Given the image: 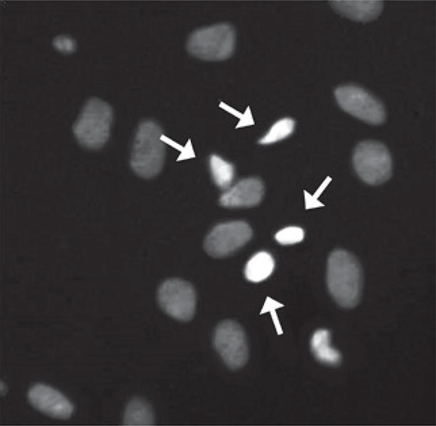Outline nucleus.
I'll return each instance as SVG.
<instances>
[{"label":"nucleus","instance_id":"16","mask_svg":"<svg viewBox=\"0 0 436 426\" xmlns=\"http://www.w3.org/2000/svg\"><path fill=\"white\" fill-rule=\"evenodd\" d=\"M213 179L220 188L226 190L232 184L234 175L232 164L218 155H212L209 161Z\"/></svg>","mask_w":436,"mask_h":426},{"label":"nucleus","instance_id":"10","mask_svg":"<svg viewBox=\"0 0 436 426\" xmlns=\"http://www.w3.org/2000/svg\"><path fill=\"white\" fill-rule=\"evenodd\" d=\"M28 397L31 405L39 411L58 419H67L72 414L73 406L62 393L42 384L33 386Z\"/></svg>","mask_w":436,"mask_h":426},{"label":"nucleus","instance_id":"7","mask_svg":"<svg viewBox=\"0 0 436 426\" xmlns=\"http://www.w3.org/2000/svg\"><path fill=\"white\" fill-rule=\"evenodd\" d=\"M157 299L161 308L176 320L187 321L194 314L196 294L186 281L176 278L165 280L158 289Z\"/></svg>","mask_w":436,"mask_h":426},{"label":"nucleus","instance_id":"8","mask_svg":"<svg viewBox=\"0 0 436 426\" xmlns=\"http://www.w3.org/2000/svg\"><path fill=\"white\" fill-rule=\"evenodd\" d=\"M213 344L219 356L229 368L243 367L249 357L248 343L241 327L232 320H225L217 327Z\"/></svg>","mask_w":436,"mask_h":426},{"label":"nucleus","instance_id":"17","mask_svg":"<svg viewBox=\"0 0 436 426\" xmlns=\"http://www.w3.org/2000/svg\"><path fill=\"white\" fill-rule=\"evenodd\" d=\"M295 122L289 118H284L276 122L260 139L263 145L273 144L290 136L295 129Z\"/></svg>","mask_w":436,"mask_h":426},{"label":"nucleus","instance_id":"18","mask_svg":"<svg viewBox=\"0 0 436 426\" xmlns=\"http://www.w3.org/2000/svg\"><path fill=\"white\" fill-rule=\"evenodd\" d=\"M304 237L303 229L296 226L287 227L280 230L275 235L276 241L282 245H290L301 242Z\"/></svg>","mask_w":436,"mask_h":426},{"label":"nucleus","instance_id":"3","mask_svg":"<svg viewBox=\"0 0 436 426\" xmlns=\"http://www.w3.org/2000/svg\"><path fill=\"white\" fill-rule=\"evenodd\" d=\"M113 120V111L105 101L92 98L84 105L73 126V132L83 147L91 149L102 147L108 141Z\"/></svg>","mask_w":436,"mask_h":426},{"label":"nucleus","instance_id":"15","mask_svg":"<svg viewBox=\"0 0 436 426\" xmlns=\"http://www.w3.org/2000/svg\"><path fill=\"white\" fill-rule=\"evenodd\" d=\"M330 333L326 329H319L313 334L311 341L312 352L319 361L335 364L341 359L340 353L330 344Z\"/></svg>","mask_w":436,"mask_h":426},{"label":"nucleus","instance_id":"14","mask_svg":"<svg viewBox=\"0 0 436 426\" xmlns=\"http://www.w3.org/2000/svg\"><path fill=\"white\" fill-rule=\"evenodd\" d=\"M155 423V416L150 405L144 399L135 398L127 404L123 417L125 426H151Z\"/></svg>","mask_w":436,"mask_h":426},{"label":"nucleus","instance_id":"4","mask_svg":"<svg viewBox=\"0 0 436 426\" xmlns=\"http://www.w3.org/2000/svg\"><path fill=\"white\" fill-rule=\"evenodd\" d=\"M235 33L229 24L219 23L194 31L187 42L188 51L199 58L211 61L225 59L233 53Z\"/></svg>","mask_w":436,"mask_h":426},{"label":"nucleus","instance_id":"11","mask_svg":"<svg viewBox=\"0 0 436 426\" xmlns=\"http://www.w3.org/2000/svg\"><path fill=\"white\" fill-rule=\"evenodd\" d=\"M263 195L264 186L261 180L247 178L225 190L219 202L226 207H250L258 204Z\"/></svg>","mask_w":436,"mask_h":426},{"label":"nucleus","instance_id":"13","mask_svg":"<svg viewBox=\"0 0 436 426\" xmlns=\"http://www.w3.org/2000/svg\"><path fill=\"white\" fill-rule=\"evenodd\" d=\"M275 262L272 255L260 251L253 255L247 262L244 274L250 282L257 283L267 279L273 273Z\"/></svg>","mask_w":436,"mask_h":426},{"label":"nucleus","instance_id":"9","mask_svg":"<svg viewBox=\"0 0 436 426\" xmlns=\"http://www.w3.org/2000/svg\"><path fill=\"white\" fill-rule=\"evenodd\" d=\"M251 235V229L245 222L237 221L219 224L208 234L204 247L212 257H225L244 246Z\"/></svg>","mask_w":436,"mask_h":426},{"label":"nucleus","instance_id":"1","mask_svg":"<svg viewBox=\"0 0 436 426\" xmlns=\"http://www.w3.org/2000/svg\"><path fill=\"white\" fill-rule=\"evenodd\" d=\"M162 131L152 120H145L139 125L135 135L130 158L132 170L138 176L149 179L161 171L165 158Z\"/></svg>","mask_w":436,"mask_h":426},{"label":"nucleus","instance_id":"20","mask_svg":"<svg viewBox=\"0 0 436 426\" xmlns=\"http://www.w3.org/2000/svg\"><path fill=\"white\" fill-rule=\"evenodd\" d=\"M6 391V388L5 384L2 382H0V393L1 394H4Z\"/></svg>","mask_w":436,"mask_h":426},{"label":"nucleus","instance_id":"5","mask_svg":"<svg viewBox=\"0 0 436 426\" xmlns=\"http://www.w3.org/2000/svg\"><path fill=\"white\" fill-rule=\"evenodd\" d=\"M352 160L357 174L368 184H381L391 176V155L387 147L380 143L374 141L360 143L354 150Z\"/></svg>","mask_w":436,"mask_h":426},{"label":"nucleus","instance_id":"6","mask_svg":"<svg viewBox=\"0 0 436 426\" xmlns=\"http://www.w3.org/2000/svg\"><path fill=\"white\" fill-rule=\"evenodd\" d=\"M341 108L347 113L373 125L382 123L386 117L381 102L359 86L346 85L337 87L334 92Z\"/></svg>","mask_w":436,"mask_h":426},{"label":"nucleus","instance_id":"2","mask_svg":"<svg viewBox=\"0 0 436 426\" xmlns=\"http://www.w3.org/2000/svg\"><path fill=\"white\" fill-rule=\"evenodd\" d=\"M361 274L359 263L348 252L338 249L330 255L327 265V284L335 301L344 308L355 306L359 298Z\"/></svg>","mask_w":436,"mask_h":426},{"label":"nucleus","instance_id":"19","mask_svg":"<svg viewBox=\"0 0 436 426\" xmlns=\"http://www.w3.org/2000/svg\"><path fill=\"white\" fill-rule=\"evenodd\" d=\"M53 43L57 49L64 52H72L76 47L75 40L71 36L65 34L57 36L54 39Z\"/></svg>","mask_w":436,"mask_h":426},{"label":"nucleus","instance_id":"12","mask_svg":"<svg viewBox=\"0 0 436 426\" xmlns=\"http://www.w3.org/2000/svg\"><path fill=\"white\" fill-rule=\"evenodd\" d=\"M331 6L338 12L351 19L366 22L376 18L381 13L382 1L378 0H331Z\"/></svg>","mask_w":436,"mask_h":426}]
</instances>
